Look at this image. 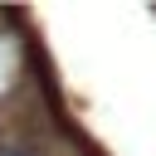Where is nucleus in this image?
Returning <instances> with one entry per match:
<instances>
[{"mask_svg":"<svg viewBox=\"0 0 156 156\" xmlns=\"http://www.w3.org/2000/svg\"><path fill=\"white\" fill-rule=\"evenodd\" d=\"M5 156H29V151H5Z\"/></svg>","mask_w":156,"mask_h":156,"instance_id":"1","label":"nucleus"}]
</instances>
